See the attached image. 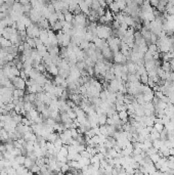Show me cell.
<instances>
[{"instance_id": "obj_1", "label": "cell", "mask_w": 174, "mask_h": 175, "mask_svg": "<svg viewBox=\"0 0 174 175\" xmlns=\"http://www.w3.org/2000/svg\"><path fill=\"white\" fill-rule=\"evenodd\" d=\"M96 34H97V37L107 40L113 34V29H111L110 27L107 26V25L101 24V25L96 26Z\"/></svg>"}, {"instance_id": "obj_2", "label": "cell", "mask_w": 174, "mask_h": 175, "mask_svg": "<svg viewBox=\"0 0 174 175\" xmlns=\"http://www.w3.org/2000/svg\"><path fill=\"white\" fill-rule=\"evenodd\" d=\"M74 26H82V27H86L88 25V21H87L86 14H84L83 12H80V14H75L74 16V20L72 22Z\"/></svg>"}, {"instance_id": "obj_3", "label": "cell", "mask_w": 174, "mask_h": 175, "mask_svg": "<svg viewBox=\"0 0 174 175\" xmlns=\"http://www.w3.org/2000/svg\"><path fill=\"white\" fill-rule=\"evenodd\" d=\"M40 30H41V28H39V26H37V25L32 23L30 26L27 27V29H26L27 36H28V37H31V38L39 37V35H40Z\"/></svg>"}, {"instance_id": "obj_4", "label": "cell", "mask_w": 174, "mask_h": 175, "mask_svg": "<svg viewBox=\"0 0 174 175\" xmlns=\"http://www.w3.org/2000/svg\"><path fill=\"white\" fill-rule=\"evenodd\" d=\"M11 82H12V84H13L14 88L24 89V90H25V88H26V86H27L26 80L19 77V76H16V77L11 80Z\"/></svg>"}, {"instance_id": "obj_5", "label": "cell", "mask_w": 174, "mask_h": 175, "mask_svg": "<svg viewBox=\"0 0 174 175\" xmlns=\"http://www.w3.org/2000/svg\"><path fill=\"white\" fill-rule=\"evenodd\" d=\"M113 57H114V61H116V64L124 65V64H126V61H127V56H125L121 51L115 52Z\"/></svg>"}, {"instance_id": "obj_6", "label": "cell", "mask_w": 174, "mask_h": 175, "mask_svg": "<svg viewBox=\"0 0 174 175\" xmlns=\"http://www.w3.org/2000/svg\"><path fill=\"white\" fill-rule=\"evenodd\" d=\"M78 5H79V7H80L81 12H83V14H86V16H88V14H89L90 6L87 4L86 2H85L84 0H79V3H78Z\"/></svg>"}, {"instance_id": "obj_7", "label": "cell", "mask_w": 174, "mask_h": 175, "mask_svg": "<svg viewBox=\"0 0 174 175\" xmlns=\"http://www.w3.org/2000/svg\"><path fill=\"white\" fill-rule=\"evenodd\" d=\"M46 70H47V72L49 73L50 75H52V76H57V75H59V67L53 63L46 66Z\"/></svg>"}, {"instance_id": "obj_8", "label": "cell", "mask_w": 174, "mask_h": 175, "mask_svg": "<svg viewBox=\"0 0 174 175\" xmlns=\"http://www.w3.org/2000/svg\"><path fill=\"white\" fill-rule=\"evenodd\" d=\"M101 53L104 55V58H107V59H111V58L113 57L114 55V52L111 50V48L109 46H106L104 48H101Z\"/></svg>"}, {"instance_id": "obj_9", "label": "cell", "mask_w": 174, "mask_h": 175, "mask_svg": "<svg viewBox=\"0 0 174 175\" xmlns=\"http://www.w3.org/2000/svg\"><path fill=\"white\" fill-rule=\"evenodd\" d=\"M109 9H110L112 12H114V14H118V12L121 11L118 3L115 2V1H112L111 3H109Z\"/></svg>"}, {"instance_id": "obj_10", "label": "cell", "mask_w": 174, "mask_h": 175, "mask_svg": "<svg viewBox=\"0 0 174 175\" xmlns=\"http://www.w3.org/2000/svg\"><path fill=\"white\" fill-rule=\"evenodd\" d=\"M118 115H119V118H120V120L123 122V123L128 122L129 114H128L127 110H123V111H120V112H118Z\"/></svg>"}, {"instance_id": "obj_11", "label": "cell", "mask_w": 174, "mask_h": 175, "mask_svg": "<svg viewBox=\"0 0 174 175\" xmlns=\"http://www.w3.org/2000/svg\"><path fill=\"white\" fill-rule=\"evenodd\" d=\"M61 121L64 124H69V123H72L73 120L70 118V116H69L68 113L63 112V113H61Z\"/></svg>"}, {"instance_id": "obj_12", "label": "cell", "mask_w": 174, "mask_h": 175, "mask_svg": "<svg viewBox=\"0 0 174 175\" xmlns=\"http://www.w3.org/2000/svg\"><path fill=\"white\" fill-rule=\"evenodd\" d=\"M24 95H25V90H24V89H19V88L13 89V93H12L13 98H21V97H24Z\"/></svg>"}, {"instance_id": "obj_13", "label": "cell", "mask_w": 174, "mask_h": 175, "mask_svg": "<svg viewBox=\"0 0 174 175\" xmlns=\"http://www.w3.org/2000/svg\"><path fill=\"white\" fill-rule=\"evenodd\" d=\"M142 95H144V103H151V101H153V99H154L155 92H154V91H150L148 93H144Z\"/></svg>"}, {"instance_id": "obj_14", "label": "cell", "mask_w": 174, "mask_h": 175, "mask_svg": "<svg viewBox=\"0 0 174 175\" xmlns=\"http://www.w3.org/2000/svg\"><path fill=\"white\" fill-rule=\"evenodd\" d=\"M35 164V160H33L32 158H30V157H26V160H25V163H24V166L26 167V168H28L29 170H30L32 167H33V165Z\"/></svg>"}, {"instance_id": "obj_15", "label": "cell", "mask_w": 174, "mask_h": 175, "mask_svg": "<svg viewBox=\"0 0 174 175\" xmlns=\"http://www.w3.org/2000/svg\"><path fill=\"white\" fill-rule=\"evenodd\" d=\"M0 140H1V141H8V140H9L8 131H6L4 128H2L0 130Z\"/></svg>"}, {"instance_id": "obj_16", "label": "cell", "mask_w": 174, "mask_h": 175, "mask_svg": "<svg viewBox=\"0 0 174 175\" xmlns=\"http://www.w3.org/2000/svg\"><path fill=\"white\" fill-rule=\"evenodd\" d=\"M97 115H98V125H106L107 119H108V115H107L106 113L97 114Z\"/></svg>"}, {"instance_id": "obj_17", "label": "cell", "mask_w": 174, "mask_h": 175, "mask_svg": "<svg viewBox=\"0 0 174 175\" xmlns=\"http://www.w3.org/2000/svg\"><path fill=\"white\" fill-rule=\"evenodd\" d=\"M163 145H164V140L161 139V138H158V139L153 140V147H155V149H157L158 151H159Z\"/></svg>"}, {"instance_id": "obj_18", "label": "cell", "mask_w": 174, "mask_h": 175, "mask_svg": "<svg viewBox=\"0 0 174 175\" xmlns=\"http://www.w3.org/2000/svg\"><path fill=\"white\" fill-rule=\"evenodd\" d=\"M105 16H106V19H107V24L113 23L114 22V14L110 9L106 10V12H105Z\"/></svg>"}, {"instance_id": "obj_19", "label": "cell", "mask_w": 174, "mask_h": 175, "mask_svg": "<svg viewBox=\"0 0 174 175\" xmlns=\"http://www.w3.org/2000/svg\"><path fill=\"white\" fill-rule=\"evenodd\" d=\"M48 22H49V25H50V27L53 25V24H55L57 23V21H59V19H57V11L55 12H52L51 14L49 16V18H48Z\"/></svg>"}, {"instance_id": "obj_20", "label": "cell", "mask_w": 174, "mask_h": 175, "mask_svg": "<svg viewBox=\"0 0 174 175\" xmlns=\"http://www.w3.org/2000/svg\"><path fill=\"white\" fill-rule=\"evenodd\" d=\"M128 68V73H136L137 70V65L133 61H130V63L126 64Z\"/></svg>"}, {"instance_id": "obj_21", "label": "cell", "mask_w": 174, "mask_h": 175, "mask_svg": "<svg viewBox=\"0 0 174 175\" xmlns=\"http://www.w3.org/2000/svg\"><path fill=\"white\" fill-rule=\"evenodd\" d=\"M59 136L57 135V133H55V132H51V133H49L48 134V136L46 137V141H50V143H53L55 140L59 138Z\"/></svg>"}, {"instance_id": "obj_22", "label": "cell", "mask_w": 174, "mask_h": 175, "mask_svg": "<svg viewBox=\"0 0 174 175\" xmlns=\"http://www.w3.org/2000/svg\"><path fill=\"white\" fill-rule=\"evenodd\" d=\"M74 16H75V14H73V12L71 11L65 12V21L68 22V23H72L74 20Z\"/></svg>"}, {"instance_id": "obj_23", "label": "cell", "mask_w": 174, "mask_h": 175, "mask_svg": "<svg viewBox=\"0 0 174 175\" xmlns=\"http://www.w3.org/2000/svg\"><path fill=\"white\" fill-rule=\"evenodd\" d=\"M164 126H165V129H166L168 132H173L174 131V122H172L171 120H170L168 123L165 124Z\"/></svg>"}, {"instance_id": "obj_24", "label": "cell", "mask_w": 174, "mask_h": 175, "mask_svg": "<svg viewBox=\"0 0 174 175\" xmlns=\"http://www.w3.org/2000/svg\"><path fill=\"white\" fill-rule=\"evenodd\" d=\"M14 160H16L20 165H24L25 160H26V156H25V155H18V156H16Z\"/></svg>"}, {"instance_id": "obj_25", "label": "cell", "mask_w": 174, "mask_h": 175, "mask_svg": "<svg viewBox=\"0 0 174 175\" xmlns=\"http://www.w3.org/2000/svg\"><path fill=\"white\" fill-rule=\"evenodd\" d=\"M150 138L152 140H155V139H158V138H160V132H158L155 128L153 129L151 133H150Z\"/></svg>"}, {"instance_id": "obj_26", "label": "cell", "mask_w": 174, "mask_h": 175, "mask_svg": "<svg viewBox=\"0 0 174 175\" xmlns=\"http://www.w3.org/2000/svg\"><path fill=\"white\" fill-rule=\"evenodd\" d=\"M161 68H162L165 72H170V71H171V66H170V63L168 61H163V65H162Z\"/></svg>"}, {"instance_id": "obj_27", "label": "cell", "mask_w": 174, "mask_h": 175, "mask_svg": "<svg viewBox=\"0 0 174 175\" xmlns=\"http://www.w3.org/2000/svg\"><path fill=\"white\" fill-rule=\"evenodd\" d=\"M153 127L158 131V132H160V133L162 132V131L164 130V128H165L164 124H163V123H155Z\"/></svg>"}, {"instance_id": "obj_28", "label": "cell", "mask_w": 174, "mask_h": 175, "mask_svg": "<svg viewBox=\"0 0 174 175\" xmlns=\"http://www.w3.org/2000/svg\"><path fill=\"white\" fill-rule=\"evenodd\" d=\"M140 82L142 84H148V72L146 73H144V74L140 75Z\"/></svg>"}, {"instance_id": "obj_29", "label": "cell", "mask_w": 174, "mask_h": 175, "mask_svg": "<svg viewBox=\"0 0 174 175\" xmlns=\"http://www.w3.org/2000/svg\"><path fill=\"white\" fill-rule=\"evenodd\" d=\"M31 173H40V166H38L37 164H34L33 167L30 169Z\"/></svg>"}, {"instance_id": "obj_30", "label": "cell", "mask_w": 174, "mask_h": 175, "mask_svg": "<svg viewBox=\"0 0 174 175\" xmlns=\"http://www.w3.org/2000/svg\"><path fill=\"white\" fill-rule=\"evenodd\" d=\"M80 154H81V157H83V158H88V159H90V158L92 157V155L90 154V153L88 152L86 149H85L84 151H82Z\"/></svg>"}, {"instance_id": "obj_31", "label": "cell", "mask_w": 174, "mask_h": 175, "mask_svg": "<svg viewBox=\"0 0 174 175\" xmlns=\"http://www.w3.org/2000/svg\"><path fill=\"white\" fill-rule=\"evenodd\" d=\"M99 131H100V134H103V135L109 136L108 135V130H107V126H106V125H100V126H99Z\"/></svg>"}, {"instance_id": "obj_32", "label": "cell", "mask_w": 174, "mask_h": 175, "mask_svg": "<svg viewBox=\"0 0 174 175\" xmlns=\"http://www.w3.org/2000/svg\"><path fill=\"white\" fill-rule=\"evenodd\" d=\"M107 124H108V125H115V121H114L113 117H108V119H107Z\"/></svg>"}, {"instance_id": "obj_33", "label": "cell", "mask_w": 174, "mask_h": 175, "mask_svg": "<svg viewBox=\"0 0 174 175\" xmlns=\"http://www.w3.org/2000/svg\"><path fill=\"white\" fill-rule=\"evenodd\" d=\"M159 1L160 0H150V3L153 7H157L158 4H159Z\"/></svg>"}, {"instance_id": "obj_34", "label": "cell", "mask_w": 174, "mask_h": 175, "mask_svg": "<svg viewBox=\"0 0 174 175\" xmlns=\"http://www.w3.org/2000/svg\"><path fill=\"white\" fill-rule=\"evenodd\" d=\"M99 1V4H100L101 7H104V8H106L107 7V1L106 0H98Z\"/></svg>"}, {"instance_id": "obj_35", "label": "cell", "mask_w": 174, "mask_h": 175, "mask_svg": "<svg viewBox=\"0 0 174 175\" xmlns=\"http://www.w3.org/2000/svg\"><path fill=\"white\" fill-rule=\"evenodd\" d=\"M169 63H170V66H171V69L174 70V57H172L171 59H170Z\"/></svg>"}]
</instances>
